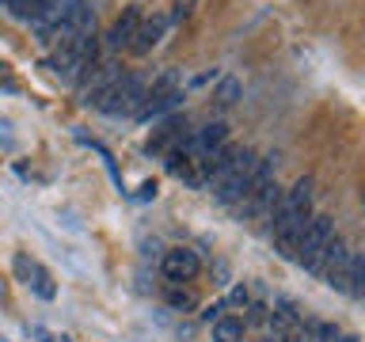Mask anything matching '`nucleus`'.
<instances>
[{"mask_svg": "<svg viewBox=\"0 0 365 342\" xmlns=\"http://www.w3.org/2000/svg\"><path fill=\"white\" fill-rule=\"evenodd\" d=\"M247 338V323L244 316L225 312L221 319H213V342H244Z\"/></svg>", "mask_w": 365, "mask_h": 342, "instance_id": "obj_11", "label": "nucleus"}, {"mask_svg": "<svg viewBox=\"0 0 365 342\" xmlns=\"http://www.w3.org/2000/svg\"><path fill=\"white\" fill-rule=\"evenodd\" d=\"M118 76H122V68L114 65V61H103V65H96V68H91V73H88L84 80H80V103H88V107H91V103H96V99H99L103 91H107V88H110Z\"/></svg>", "mask_w": 365, "mask_h": 342, "instance_id": "obj_9", "label": "nucleus"}, {"mask_svg": "<svg viewBox=\"0 0 365 342\" xmlns=\"http://www.w3.org/2000/svg\"><path fill=\"white\" fill-rule=\"evenodd\" d=\"M198 4H202V0H175V4H171V19H175V23L190 19L194 11H198Z\"/></svg>", "mask_w": 365, "mask_h": 342, "instance_id": "obj_16", "label": "nucleus"}, {"mask_svg": "<svg viewBox=\"0 0 365 342\" xmlns=\"http://www.w3.org/2000/svg\"><path fill=\"white\" fill-rule=\"evenodd\" d=\"M168 304H171V308H182V312H187V308H194V296H190L187 289H175V285H171V289H168Z\"/></svg>", "mask_w": 365, "mask_h": 342, "instance_id": "obj_17", "label": "nucleus"}, {"mask_svg": "<svg viewBox=\"0 0 365 342\" xmlns=\"http://www.w3.org/2000/svg\"><path fill=\"white\" fill-rule=\"evenodd\" d=\"M46 4H50V0H8V11L19 19H34Z\"/></svg>", "mask_w": 365, "mask_h": 342, "instance_id": "obj_14", "label": "nucleus"}, {"mask_svg": "<svg viewBox=\"0 0 365 342\" xmlns=\"http://www.w3.org/2000/svg\"><path fill=\"white\" fill-rule=\"evenodd\" d=\"M346 293L350 296H361L365 293V259L354 251L350 255V274H346Z\"/></svg>", "mask_w": 365, "mask_h": 342, "instance_id": "obj_13", "label": "nucleus"}, {"mask_svg": "<svg viewBox=\"0 0 365 342\" xmlns=\"http://www.w3.org/2000/svg\"><path fill=\"white\" fill-rule=\"evenodd\" d=\"M137 198H141V202L156 198V182H153V179H148V182H141V190H137Z\"/></svg>", "mask_w": 365, "mask_h": 342, "instance_id": "obj_22", "label": "nucleus"}, {"mask_svg": "<svg viewBox=\"0 0 365 342\" xmlns=\"http://www.w3.org/2000/svg\"><path fill=\"white\" fill-rule=\"evenodd\" d=\"M221 316H225V304H210V308L202 312V319H205V323H213V319H221Z\"/></svg>", "mask_w": 365, "mask_h": 342, "instance_id": "obj_21", "label": "nucleus"}, {"mask_svg": "<svg viewBox=\"0 0 365 342\" xmlns=\"http://www.w3.org/2000/svg\"><path fill=\"white\" fill-rule=\"evenodd\" d=\"M164 31H168V16L164 11H153L148 19L137 23V34H133V42H130V53L133 57H148L160 46V38H164Z\"/></svg>", "mask_w": 365, "mask_h": 342, "instance_id": "obj_8", "label": "nucleus"}, {"mask_svg": "<svg viewBox=\"0 0 365 342\" xmlns=\"http://www.w3.org/2000/svg\"><path fill=\"white\" fill-rule=\"evenodd\" d=\"M190 137V122L182 118V114H171V118H164L153 130V137H148V145H145V152L148 156H168V152H175V148H182V141Z\"/></svg>", "mask_w": 365, "mask_h": 342, "instance_id": "obj_6", "label": "nucleus"}, {"mask_svg": "<svg viewBox=\"0 0 365 342\" xmlns=\"http://www.w3.org/2000/svg\"><path fill=\"white\" fill-rule=\"evenodd\" d=\"M23 285H27V289H31V293H38V296H42V301H53V296H57V285H53V274H50V270H46V266H38V262H34V266H31V274H27V281H23Z\"/></svg>", "mask_w": 365, "mask_h": 342, "instance_id": "obj_12", "label": "nucleus"}, {"mask_svg": "<svg viewBox=\"0 0 365 342\" xmlns=\"http://www.w3.org/2000/svg\"><path fill=\"white\" fill-rule=\"evenodd\" d=\"M335 239V221H331L327 213H316V217H308V224H304V232L301 239H297V251H293V259L301 262L304 270H312L319 266V259H324V251L327 244Z\"/></svg>", "mask_w": 365, "mask_h": 342, "instance_id": "obj_4", "label": "nucleus"}, {"mask_svg": "<svg viewBox=\"0 0 365 342\" xmlns=\"http://www.w3.org/2000/svg\"><path fill=\"white\" fill-rule=\"evenodd\" d=\"M11 266H16V278H19V281H27V274H31V266H34V259L16 255V262H11Z\"/></svg>", "mask_w": 365, "mask_h": 342, "instance_id": "obj_20", "label": "nucleus"}, {"mask_svg": "<svg viewBox=\"0 0 365 342\" xmlns=\"http://www.w3.org/2000/svg\"><path fill=\"white\" fill-rule=\"evenodd\" d=\"M145 76L141 73H125V76H118L114 84L103 91V95L91 103L96 110H103V114H110V118H133L137 110H141V103H145Z\"/></svg>", "mask_w": 365, "mask_h": 342, "instance_id": "obj_2", "label": "nucleus"}, {"mask_svg": "<svg viewBox=\"0 0 365 342\" xmlns=\"http://www.w3.org/2000/svg\"><path fill=\"white\" fill-rule=\"evenodd\" d=\"M228 304H232V308H247V304H251V293L244 289V285H236L232 296H228ZM228 304H225V308H228Z\"/></svg>", "mask_w": 365, "mask_h": 342, "instance_id": "obj_19", "label": "nucleus"}, {"mask_svg": "<svg viewBox=\"0 0 365 342\" xmlns=\"http://www.w3.org/2000/svg\"><path fill=\"white\" fill-rule=\"evenodd\" d=\"M0 88H4V91H19V80H16V73H11L4 61H0Z\"/></svg>", "mask_w": 365, "mask_h": 342, "instance_id": "obj_18", "label": "nucleus"}, {"mask_svg": "<svg viewBox=\"0 0 365 342\" xmlns=\"http://www.w3.org/2000/svg\"><path fill=\"white\" fill-rule=\"evenodd\" d=\"M141 8H125L118 19L110 23V31H107V50H130V42H133V34H137V23H141Z\"/></svg>", "mask_w": 365, "mask_h": 342, "instance_id": "obj_10", "label": "nucleus"}, {"mask_svg": "<svg viewBox=\"0 0 365 342\" xmlns=\"http://www.w3.org/2000/svg\"><path fill=\"white\" fill-rule=\"evenodd\" d=\"M160 266H164L168 281H190V278H198L202 259H198V251H190V247H171V251H164Z\"/></svg>", "mask_w": 365, "mask_h": 342, "instance_id": "obj_7", "label": "nucleus"}, {"mask_svg": "<svg viewBox=\"0 0 365 342\" xmlns=\"http://www.w3.org/2000/svg\"><path fill=\"white\" fill-rule=\"evenodd\" d=\"M217 107H232V103L240 99V80H232V76H225L221 80V88H217Z\"/></svg>", "mask_w": 365, "mask_h": 342, "instance_id": "obj_15", "label": "nucleus"}, {"mask_svg": "<svg viewBox=\"0 0 365 342\" xmlns=\"http://www.w3.org/2000/svg\"><path fill=\"white\" fill-rule=\"evenodd\" d=\"M350 255L354 251L342 244V239L335 236L327 244V251H324V259H319V266H316V274L324 278L331 289H339V293H346V274H350Z\"/></svg>", "mask_w": 365, "mask_h": 342, "instance_id": "obj_5", "label": "nucleus"}, {"mask_svg": "<svg viewBox=\"0 0 365 342\" xmlns=\"http://www.w3.org/2000/svg\"><path fill=\"white\" fill-rule=\"evenodd\" d=\"M308 217H312V179L304 175L278 198V209H274V217H270V236H274L278 255L293 259L297 239H301Z\"/></svg>", "mask_w": 365, "mask_h": 342, "instance_id": "obj_1", "label": "nucleus"}, {"mask_svg": "<svg viewBox=\"0 0 365 342\" xmlns=\"http://www.w3.org/2000/svg\"><path fill=\"white\" fill-rule=\"evenodd\" d=\"M182 103V73L179 68H164L156 80H153V88H145V103H141V110L133 114L137 122H153V118H164L168 110H175Z\"/></svg>", "mask_w": 365, "mask_h": 342, "instance_id": "obj_3", "label": "nucleus"}, {"mask_svg": "<svg viewBox=\"0 0 365 342\" xmlns=\"http://www.w3.org/2000/svg\"><path fill=\"white\" fill-rule=\"evenodd\" d=\"M46 342H68V338H46Z\"/></svg>", "mask_w": 365, "mask_h": 342, "instance_id": "obj_23", "label": "nucleus"}]
</instances>
